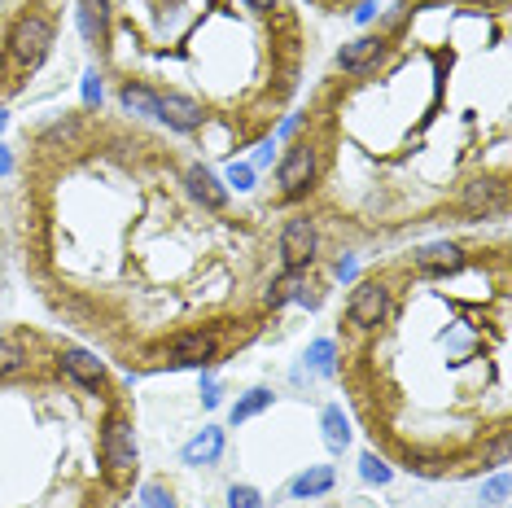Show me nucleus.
<instances>
[{"label": "nucleus", "mask_w": 512, "mask_h": 508, "mask_svg": "<svg viewBox=\"0 0 512 508\" xmlns=\"http://www.w3.org/2000/svg\"><path fill=\"white\" fill-rule=\"evenodd\" d=\"M316 246H320L316 219L294 215V219H289V224L281 228V268H285V272H307L311 263H316Z\"/></svg>", "instance_id": "obj_2"}, {"label": "nucleus", "mask_w": 512, "mask_h": 508, "mask_svg": "<svg viewBox=\"0 0 512 508\" xmlns=\"http://www.w3.org/2000/svg\"><path fill=\"white\" fill-rule=\"evenodd\" d=\"M504 495H508V473H495L486 482V504H504Z\"/></svg>", "instance_id": "obj_26"}, {"label": "nucleus", "mask_w": 512, "mask_h": 508, "mask_svg": "<svg viewBox=\"0 0 512 508\" xmlns=\"http://www.w3.org/2000/svg\"><path fill=\"white\" fill-rule=\"evenodd\" d=\"M307 364L316 368L320 377H333L337 373V346L329 338H316V342L307 346Z\"/></svg>", "instance_id": "obj_20"}, {"label": "nucleus", "mask_w": 512, "mask_h": 508, "mask_svg": "<svg viewBox=\"0 0 512 508\" xmlns=\"http://www.w3.org/2000/svg\"><path fill=\"white\" fill-rule=\"evenodd\" d=\"M184 184H189V193L206 206V211H224L228 206V184H219V176L211 167H189L184 171Z\"/></svg>", "instance_id": "obj_10"}, {"label": "nucleus", "mask_w": 512, "mask_h": 508, "mask_svg": "<svg viewBox=\"0 0 512 508\" xmlns=\"http://www.w3.org/2000/svg\"><path fill=\"white\" fill-rule=\"evenodd\" d=\"M57 368H62V373H71L84 390H97L101 381H106V364H101L92 351H79V346H66V351L57 355Z\"/></svg>", "instance_id": "obj_9"}, {"label": "nucleus", "mask_w": 512, "mask_h": 508, "mask_svg": "<svg viewBox=\"0 0 512 508\" xmlns=\"http://www.w3.org/2000/svg\"><path fill=\"white\" fill-rule=\"evenodd\" d=\"M141 508H176V495L162 487V482H149L141 491Z\"/></svg>", "instance_id": "obj_24"}, {"label": "nucleus", "mask_w": 512, "mask_h": 508, "mask_svg": "<svg viewBox=\"0 0 512 508\" xmlns=\"http://www.w3.org/2000/svg\"><path fill=\"white\" fill-rule=\"evenodd\" d=\"M386 53H390V40L359 36L351 44H342V53H337V66H342L346 75H377V66L386 62Z\"/></svg>", "instance_id": "obj_6"}, {"label": "nucleus", "mask_w": 512, "mask_h": 508, "mask_svg": "<svg viewBox=\"0 0 512 508\" xmlns=\"http://www.w3.org/2000/svg\"><path fill=\"white\" fill-rule=\"evenodd\" d=\"M215 351H219V338H215V333H202V329L180 333V338H171V342H167L171 364H184V368H202V364H211V360H215Z\"/></svg>", "instance_id": "obj_8"}, {"label": "nucleus", "mask_w": 512, "mask_h": 508, "mask_svg": "<svg viewBox=\"0 0 512 508\" xmlns=\"http://www.w3.org/2000/svg\"><path fill=\"white\" fill-rule=\"evenodd\" d=\"M302 290H307V281H302V272H281L272 285H267L263 303H267V307H285L289 298H298Z\"/></svg>", "instance_id": "obj_18"}, {"label": "nucleus", "mask_w": 512, "mask_h": 508, "mask_svg": "<svg viewBox=\"0 0 512 508\" xmlns=\"http://www.w3.org/2000/svg\"><path fill=\"white\" fill-rule=\"evenodd\" d=\"M333 482H337L333 465H311V469H302L298 478L289 482V495H294V500H316V495L333 491Z\"/></svg>", "instance_id": "obj_14"}, {"label": "nucleus", "mask_w": 512, "mask_h": 508, "mask_svg": "<svg viewBox=\"0 0 512 508\" xmlns=\"http://www.w3.org/2000/svg\"><path fill=\"white\" fill-rule=\"evenodd\" d=\"M386 316H390V290L381 281H359L351 290V303H346V320L368 333V329H377Z\"/></svg>", "instance_id": "obj_5"}, {"label": "nucleus", "mask_w": 512, "mask_h": 508, "mask_svg": "<svg viewBox=\"0 0 512 508\" xmlns=\"http://www.w3.org/2000/svg\"><path fill=\"white\" fill-rule=\"evenodd\" d=\"M228 508H263V495L246 487V482H232L228 487Z\"/></svg>", "instance_id": "obj_23"}, {"label": "nucleus", "mask_w": 512, "mask_h": 508, "mask_svg": "<svg viewBox=\"0 0 512 508\" xmlns=\"http://www.w3.org/2000/svg\"><path fill=\"white\" fill-rule=\"evenodd\" d=\"M320 425H324V447H329V452H346V447H351V421H346V412L337 408V403L324 408Z\"/></svg>", "instance_id": "obj_16"}, {"label": "nucleus", "mask_w": 512, "mask_h": 508, "mask_svg": "<svg viewBox=\"0 0 512 508\" xmlns=\"http://www.w3.org/2000/svg\"><path fill=\"white\" fill-rule=\"evenodd\" d=\"M246 5L254 9V14H272V9H276V0H246Z\"/></svg>", "instance_id": "obj_31"}, {"label": "nucleus", "mask_w": 512, "mask_h": 508, "mask_svg": "<svg viewBox=\"0 0 512 508\" xmlns=\"http://www.w3.org/2000/svg\"><path fill=\"white\" fill-rule=\"evenodd\" d=\"M158 119L171 132H197L206 123V110H202V101L184 97V92H158Z\"/></svg>", "instance_id": "obj_7"}, {"label": "nucleus", "mask_w": 512, "mask_h": 508, "mask_svg": "<svg viewBox=\"0 0 512 508\" xmlns=\"http://www.w3.org/2000/svg\"><path fill=\"white\" fill-rule=\"evenodd\" d=\"M224 184H228V189H237V193L254 189V167H250V163H232L228 176H224Z\"/></svg>", "instance_id": "obj_25"}, {"label": "nucleus", "mask_w": 512, "mask_h": 508, "mask_svg": "<svg viewBox=\"0 0 512 508\" xmlns=\"http://www.w3.org/2000/svg\"><path fill=\"white\" fill-rule=\"evenodd\" d=\"M263 408H272V390L267 386H254V390H246L237 403H232V412H228V421L232 425H241V421H250V417H259Z\"/></svg>", "instance_id": "obj_17"}, {"label": "nucleus", "mask_w": 512, "mask_h": 508, "mask_svg": "<svg viewBox=\"0 0 512 508\" xmlns=\"http://www.w3.org/2000/svg\"><path fill=\"white\" fill-rule=\"evenodd\" d=\"M101 460L114 478H132L136 473V438H132V421L110 417L101 430Z\"/></svg>", "instance_id": "obj_3"}, {"label": "nucleus", "mask_w": 512, "mask_h": 508, "mask_svg": "<svg viewBox=\"0 0 512 508\" xmlns=\"http://www.w3.org/2000/svg\"><path fill=\"white\" fill-rule=\"evenodd\" d=\"M412 263H416V272H425V276H447L464 263V254H460V246H451V241H434V246L416 250Z\"/></svg>", "instance_id": "obj_11"}, {"label": "nucleus", "mask_w": 512, "mask_h": 508, "mask_svg": "<svg viewBox=\"0 0 512 508\" xmlns=\"http://www.w3.org/2000/svg\"><path fill=\"white\" fill-rule=\"evenodd\" d=\"M79 31L88 44H106L110 36V0H84L79 5Z\"/></svg>", "instance_id": "obj_13"}, {"label": "nucleus", "mask_w": 512, "mask_h": 508, "mask_svg": "<svg viewBox=\"0 0 512 508\" xmlns=\"http://www.w3.org/2000/svg\"><path fill=\"white\" fill-rule=\"evenodd\" d=\"M202 403H206V408H215V403H219V386H215V381H206V386H202Z\"/></svg>", "instance_id": "obj_29"}, {"label": "nucleus", "mask_w": 512, "mask_h": 508, "mask_svg": "<svg viewBox=\"0 0 512 508\" xmlns=\"http://www.w3.org/2000/svg\"><path fill=\"white\" fill-rule=\"evenodd\" d=\"M337 276H342V281H351V276H355V263L342 259V263H337Z\"/></svg>", "instance_id": "obj_32"}, {"label": "nucleus", "mask_w": 512, "mask_h": 508, "mask_svg": "<svg viewBox=\"0 0 512 508\" xmlns=\"http://www.w3.org/2000/svg\"><path fill=\"white\" fill-rule=\"evenodd\" d=\"M9 167H14V163H9V154H5V145H0V176H9Z\"/></svg>", "instance_id": "obj_33"}, {"label": "nucleus", "mask_w": 512, "mask_h": 508, "mask_svg": "<svg viewBox=\"0 0 512 508\" xmlns=\"http://www.w3.org/2000/svg\"><path fill=\"white\" fill-rule=\"evenodd\" d=\"M316 171H320V149L311 145V141H294L285 149V158H281V167H276V184L294 198V193L302 189H311V180H316Z\"/></svg>", "instance_id": "obj_4"}, {"label": "nucleus", "mask_w": 512, "mask_h": 508, "mask_svg": "<svg viewBox=\"0 0 512 508\" xmlns=\"http://www.w3.org/2000/svg\"><path fill=\"white\" fill-rule=\"evenodd\" d=\"M372 18H377V5H372V0H364V5L355 9V22H372Z\"/></svg>", "instance_id": "obj_30"}, {"label": "nucleus", "mask_w": 512, "mask_h": 508, "mask_svg": "<svg viewBox=\"0 0 512 508\" xmlns=\"http://www.w3.org/2000/svg\"><path fill=\"white\" fill-rule=\"evenodd\" d=\"M84 106H88V110L101 106V79H97V71L84 75Z\"/></svg>", "instance_id": "obj_27"}, {"label": "nucleus", "mask_w": 512, "mask_h": 508, "mask_svg": "<svg viewBox=\"0 0 512 508\" xmlns=\"http://www.w3.org/2000/svg\"><path fill=\"white\" fill-rule=\"evenodd\" d=\"M53 44V22L44 14H22L14 22V31H9V57H14L18 66H40V57L49 53Z\"/></svg>", "instance_id": "obj_1"}, {"label": "nucleus", "mask_w": 512, "mask_h": 508, "mask_svg": "<svg viewBox=\"0 0 512 508\" xmlns=\"http://www.w3.org/2000/svg\"><path fill=\"white\" fill-rule=\"evenodd\" d=\"M272 154H276V145H272V141L259 145V154H254V167H267V163H272Z\"/></svg>", "instance_id": "obj_28"}, {"label": "nucleus", "mask_w": 512, "mask_h": 508, "mask_svg": "<svg viewBox=\"0 0 512 508\" xmlns=\"http://www.w3.org/2000/svg\"><path fill=\"white\" fill-rule=\"evenodd\" d=\"M31 364V351L18 338H0V377H14Z\"/></svg>", "instance_id": "obj_19"}, {"label": "nucleus", "mask_w": 512, "mask_h": 508, "mask_svg": "<svg viewBox=\"0 0 512 508\" xmlns=\"http://www.w3.org/2000/svg\"><path fill=\"white\" fill-rule=\"evenodd\" d=\"M359 473H364V482H377V487H386V482L394 478V469H390L377 452H364V456H359Z\"/></svg>", "instance_id": "obj_21"}, {"label": "nucleus", "mask_w": 512, "mask_h": 508, "mask_svg": "<svg viewBox=\"0 0 512 508\" xmlns=\"http://www.w3.org/2000/svg\"><path fill=\"white\" fill-rule=\"evenodd\" d=\"M184 465H193V469H202V465H215L219 456H224V430L219 425H206L202 434H193L189 443H184Z\"/></svg>", "instance_id": "obj_12"}, {"label": "nucleus", "mask_w": 512, "mask_h": 508, "mask_svg": "<svg viewBox=\"0 0 512 508\" xmlns=\"http://www.w3.org/2000/svg\"><path fill=\"white\" fill-rule=\"evenodd\" d=\"M119 106L136 119H158V92L145 84H123L119 88Z\"/></svg>", "instance_id": "obj_15"}, {"label": "nucleus", "mask_w": 512, "mask_h": 508, "mask_svg": "<svg viewBox=\"0 0 512 508\" xmlns=\"http://www.w3.org/2000/svg\"><path fill=\"white\" fill-rule=\"evenodd\" d=\"M75 132H79V119L75 114H66V119H57L44 127V145H62V141H75Z\"/></svg>", "instance_id": "obj_22"}]
</instances>
